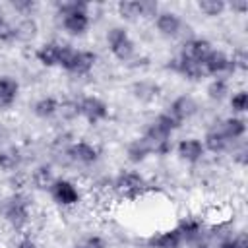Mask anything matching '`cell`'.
I'll list each match as a JSON object with an SVG mask.
<instances>
[{
    "mask_svg": "<svg viewBox=\"0 0 248 248\" xmlns=\"http://www.w3.org/2000/svg\"><path fill=\"white\" fill-rule=\"evenodd\" d=\"M56 14L60 16L64 31L72 37H81L91 27V16H89V4L87 2H78V0L58 2Z\"/></svg>",
    "mask_w": 248,
    "mask_h": 248,
    "instance_id": "cell-1",
    "label": "cell"
},
{
    "mask_svg": "<svg viewBox=\"0 0 248 248\" xmlns=\"http://www.w3.org/2000/svg\"><path fill=\"white\" fill-rule=\"evenodd\" d=\"M180 128V124L165 110V112H159L145 128V132L141 134L153 147V155H167L170 151V136Z\"/></svg>",
    "mask_w": 248,
    "mask_h": 248,
    "instance_id": "cell-2",
    "label": "cell"
},
{
    "mask_svg": "<svg viewBox=\"0 0 248 248\" xmlns=\"http://www.w3.org/2000/svg\"><path fill=\"white\" fill-rule=\"evenodd\" d=\"M0 211H2L4 221L17 232L25 231L33 217L31 200L25 192H12L10 196H6L0 205Z\"/></svg>",
    "mask_w": 248,
    "mask_h": 248,
    "instance_id": "cell-3",
    "label": "cell"
},
{
    "mask_svg": "<svg viewBox=\"0 0 248 248\" xmlns=\"http://www.w3.org/2000/svg\"><path fill=\"white\" fill-rule=\"evenodd\" d=\"M97 66V54L93 50L87 48H74L72 45L62 46V54H60V64L58 68L66 70L72 76H89L93 72V68Z\"/></svg>",
    "mask_w": 248,
    "mask_h": 248,
    "instance_id": "cell-4",
    "label": "cell"
},
{
    "mask_svg": "<svg viewBox=\"0 0 248 248\" xmlns=\"http://www.w3.org/2000/svg\"><path fill=\"white\" fill-rule=\"evenodd\" d=\"M105 41H107L108 52L118 62H128V60L134 58V54H136V43H134V39L130 37V33L124 27H120V25L110 27L107 31Z\"/></svg>",
    "mask_w": 248,
    "mask_h": 248,
    "instance_id": "cell-5",
    "label": "cell"
},
{
    "mask_svg": "<svg viewBox=\"0 0 248 248\" xmlns=\"http://www.w3.org/2000/svg\"><path fill=\"white\" fill-rule=\"evenodd\" d=\"M78 116H81L87 124L97 126L108 118V105L97 95H85L78 101Z\"/></svg>",
    "mask_w": 248,
    "mask_h": 248,
    "instance_id": "cell-6",
    "label": "cell"
},
{
    "mask_svg": "<svg viewBox=\"0 0 248 248\" xmlns=\"http://www.w3.org/2000/svg\"><path fill=\"white\" fill-rule=\"evenodd\" d=\"M48 194L52 202L60 207H76L81 202V192L78 184L70 178H56L48 188Z\"/></svg>",
    "mask_w": 248,
    "mask_h": 248,
    "instance_id": "cell-7",
    "label": "cell"
},
{
    "mask_svg": "<svg viewBox=\"0 0 248 248\" xmlns=\"http://www.w3.org/2000/svg\"><path fill=\"white\" fill-rule=\"evenodd\" d=\"M147 188V180L138 170H120L114 178V190L124 198H138Z\"/></svg>",
    "mask_w": 248,
    "mask_h": 248,
    "instance_id": "cell-8",
    "label": "cell"
},
{
    "mask_svg": "<svg viewBox=\"0 0 248 248\" xmlns=\"http://www.w3.org/2000/svg\"><path fill=\"white\" fill-rule=\"evenodd\" d=\"M66 155L72 163L76 165H83V167H91L95 165L99 159H101V149L91 143V141H85V140H78V141H72L68 147H66Z\"/></svg>",
    "mask_w": 248,
    "mask_h": 248,
    "instance_id": "cell-9",
    "label": "cell"
},
{
    "mask_svg": "<svg viewBox=\"0 0 248 248\" xmlns=\"http://www.w3.org/2000/svg\"><path fill=\"white\" fill-rule=\"evenodd\" d=\"M153 25L157 29V33L165 39H176L182 35L184 29V21L176 12L170 10H163L153 17Z\"/></svg>",
    "mask_w": 248,
    "mask_h": 248,
    "instance_id": "cell-10",
    "label": "cell"
},
{
    "mask_svg": "<svg viewBox=\"0 0 248 248\" xmlns=\"http://www.w3.org/2000/svg\"><path fill=\"white\" fill-rule=\"evenodd\" d=\"M202 68H203V74L211 78H223L225 74H232L231 56L221 48H211V52L202 62Z\"/></svg>",
    "mask_w": 248,
    "mask_h": 248,
    "instance_id": "cell-11",
    "label": "cell"
},
{
    "mask_svg": "<svg viewBox=\"0 0 248 248\" xmlns=\"http://www.w3.org/2000/svg\"><path fill=\"white\" fill-rule=\"evenodd\" d=\"M167 112L182 126L186 120H190V118L198 112V103H196V99L190 97V95H178V97H174V99L170 101Z\"/></svg>",
    "mask_w": 248,
    "mask_h": 248,
    "instance_id": "cell-12",
    "label": "cell"
},
{
    "mask_svg": "<svg viewBox=\"0 0 248 248\" xmlns=\"http://www.w3.org/2000/svg\"><path fill=\"white\" fill-rule=\"evenodd\" d=\"M211 48H213V45L207 39H203V37H190V39L184 41L180 56H184V58H188L192 62L202 64L205 60V56L211 52Z\"/></svg>",
    "mask_w": 248,
    "mask_h": 248,
    "instance_id": "cell-13",
    "label": "cell"
},
{
    "mask_svg": "<svg viewBox=\"0 0 248 248\" xmlns=\"http://www.w3.org/2000/svg\"><path fill=\"white\" fill-rule=\"evenodd\" d=\"M176 155L180 157V161L196 165V163H200L203 159L205 149H203L202 140H198V138H184V140H180L176 143Z\"/></svg>",
    "mask_w": 248,
    "mask_h": 248,
    "instance_id": "cell-14",
    "label": "cell"
},
{
    "mask_svg": "<svg viewBox=\"0 0 248 248\" xmlns=\"http://www.w3.org/2000/svg\"><path fill=\"white\" fill-rule=\"evenodd\" d=\"M169 62H170V64H169V68H170L172 72H176L178 76H182L184 79H190V81H200L202 78H205L202 64L192 62V60H188V58H184V56H180V54H178L176 58L169 60Z\"/></svg>",
    "mask_w": 248,
    "mask_h": 248,
    "instance_id": "cell-15",
    "label": "cell"
},
{
    "mask_svg": "<svg viewBox=\"0 0 248 248\" xmlns=\"http://www.w3.org/2000/svg\"><path fill=\"white\" fill-rule=\"evenodd\" d=\"M182 244H184V238H182V234L178 232L176 227L157 231L147 238L149 248H182Z\"/></svg>",
    "mask_w": 248,
    "mask_h": 248,
    "instance_id": "cell-16",
    "label": "cell"
},
{
    "mask_svg": "<svg viewBox=\"0 0 248 248\" xmlns=\"http://www.w3.org/2000/svg\"><path fill=\"white\" fill-rule=\"evenodd\" d=\"M62 46H64V43H58V41L43 43V45L35 50L37 62L43 64V66H46V68H58V64H60V54H62Z\"/></svg>",
    "mask_w": 248,
    "mask_h": 248,
    "instance_id": "cell-17",
    "label": "cell"
},
{
    "mask_svg": "<svg viewBox=\"0 0 248 248\" xmlns=\"http://www.w3.org/2000/svg\"><path fill=\"white\" fill-rule=\"evenodd\" d=\"M151 155H153V147H151V143H149L143 136L134 138V140L126 145V157H128V161H130L132 165H140V163L147 161Z\"/></svg>",
    "mask_w": 248,
    "mask_h": 248,
    "instance_id": "cell-18",
    "label": "cell"
},
{
    "mask_svg": "<svg viewBox=\"0 0 248 248\" xmlns=\"http://www.w3.org/2000/svg\"><path fill=\"white\" fill-rule=\"evenodd\" d=\"M19 95V83L12 76H0V110H8L16 105Z\"/></svg>",
    "mask_w": 248,
    "mask_h": 248,
    "instance_id": "cell-19",
    "label": "cell"
},
{
    "mask_svg": "<svg viewBox=\"0 0 248 248\" xmlns=\"http://www.w3.org/2000/svg\"><path fill=\"white\" fill-rule=\"evenodd\" d=\"M132 95L141 103H153L161 95V85L151 79H138L132 83Z\"/></svg>",
    "mask_w": 248,
    "mask_h": 248,
    "instance_id": "cell-20",
    "label": "cell"
},
{
    "mask_svg": "<svg viewBox=\"0 0 248 248\" xmlns=\"http://www.w3.org/2000/svg\"><path fill=\"white\" fill-rule=\"evenodd\" d=\"M219 130H221L223 136L232 143V141L244 138V134H246V120H244L242 116H236V114L227 116L225 120H221Z\"/></svg>",
    "mask_w": 248,
    "mask_h": 248,
    "instance_id": "cell-21",
    "label": "cell"
},
{
    "mask_svg": "<svg viewBox=\"0 0 248 248\" xmlns=\"http://www.w3.org/2000/svg\"><path fill=\"white\" fill-rule=\"evenodd\" d=\"M202 143H203V149L209 151V153H223V151H227L231 147V141L223 136V132L219 130V126L209 128L205 132Z\"/></svg>",
    "mask_w": 248,
    "mask_h": 248,
    "instance_id": "cell-22",
    "label": "cell"
},
{
    "mask_svg": "<svg viewBox=\"0 0 248 248\" xmlns=\"http://www.w3.org/2000/svg\"><path fill=\"white\" fill-rule=\"evenodd\" d=\"M33 114L41 120H50L54 118L56 114H60V101L56 97H50V95H45L41 99L35 101L33 105Z\"/></svg>",
    "mask_w": 248,
    "mask_h": 248,
    "instance_id": "cell-23",
    "label": "cell"
},
{
    "mask_svg": "<svg viewBox=\"0 0 248 248\" xmlns=\"http://www.w3.org/2000/svg\"><path fill=\"white\" fill-rule=\"evenodd\" d=\"M176 229H178V232L182 234L184 242H196V240L202 236L203 225H202V221H200L198 217H182V219L178 221Z\"/></svg>",
    "mask_w": 248,
    "mask_h": 248,
    "instance_id": "cell-24",
    "label": "cell"
},
{
    "mask_svg": "<svg viewBox=\"0 0 248 248\" xmlns=\"http://www.w3.org/2000/svg\"><path fill=\"white\" fill-rule=\"evenodd\" d=\"M54 180H56V176H54L50 165H37L31 170V184L37 190H48Z\"/></svg>",
    "mask_w": 248,
    "mask_h": 248,
    "instance_id": "cell-25",
    "label": "cell"
},
{
    "mask_svg": "<svg viewBox=\"0 0 248 248\" xmlns=\"http://www.w3.org/2000/svg\"><path fill=\"white\" fill-rule=\"evenodd\" d=\"M116 12L126 21H136L143 17V0H120L116 4Z\"/></svg>",
    "mask_w": 248,
    "mask_h": 248,
    "instance_id": "cell-26",
    "label": "cell"
},
{
    "mask_svg": "<svg viewBox=\"0 0 248 248\" xmlns=\"http://www.w3.org/2000/svg\"><path fill=\"white\" fill-rule=\"evenodd\" d=\"M229 81L225 79V78H211V81L207 83V87H205V95H207V99H211V101H223V99H227L229 97Z\"/></svg>",
    "mask_w": 248,
    "mask_h": 248,
    "instance_id": "cell-27",
    "label": "cell"
},
{
    "mask_svg": "<svg viewBox=\"0 0 248 248\" xmlns=\"http://www.w3.org/2000/svg\"><path fill=\"white\" fill-rule=\"evenodd\" d=\"M19 165H21V155L17 149H14V147L0 149V170L14 172L19 169Z\"/></svg>",
    "mask_w": 248,
    "mask_h": 248,
    "instance_id": "cell-28",
    "label": "cell"
},
{
    "mask_svg": "<svg viewBox=\"0 0 248 248\" xmlns=\"http://www.w3.org/2000/svg\"><path fill=\"white\" fill-rule=\"evenodd\" d=\"M198 10L207 17H219V16L225 14L227 2L225 0H200L198 2Z\"/></svg>",
    "mask_w": 248,
    "mask_h": 248,
    "instance_id": "cell-29",
    "label": "cell"
},
{
    "mask_svg": "<svg viewBox=\"0 0 248 248\" xmlns=\"http://www.w3.org/2000/svg\"><path fill=\"white\" fill-rule=\"evenodd\" d=\"M229 105H231L234 114H244L248 110V91L246 89H238V91L231 93L229 95Z\"/></svg>",
    "mask_w": 248,
    "mask_h": 248,
    "instance_id": "cell-30",
    "label": "cell"
},
{
    "mask_svg": "<svg viewBox=\"0 0 248 248\" xmlns=\"http://www.w3.org/2000/svg\"><path fill=\"white\" fill-rule=\"evenodd\" d=\"M17 41L16 23H12L4 12H0V43H14Z\"/></svg>",
    "mask_w": 248,
    "mask_h": 248,
    "instance_id": "cell-31",
    "label": "cell"
},
{
    "mask_svg": "<svg viewBox=\"0 0 248 248\" xmlns=\"http://www.w3.org/2000/svg\"><path fill=\"white\" fill-rule=\"evenodd\" d=\"M16 31H17V41L23 39V41H29L35 37L37 33V23L31 19V17H25L23 21L16 23Z\"/></svg>",
    "mask_w": 248,
    "mask_h": 248,
    "instance_id": "cell-32",
    "label": "cell"
},
{
    "mask_svg": "<svg viewBox=\"0 0 248 248\" xmlns=\"http://www.w3.org/2000/svg\"><path fill=\"white\" fill-rule=\"evenodd\" d=\"M231 66H232V72H246L248 70V52L244 48H236L231 54Z\"/></svg>",
    "mask_w": 248,
    "mask_h": 248,
    "instance_id": "cell-33",
    "label": "cell"
},
{
    "mask_svg": "<svg viewBox=\"0 0 248 248\" xmlns=\"http://www.w3.org/2000/svg\"><path fill=\"white\" fill-rule=\"evenodd\" d=\"M74 248H107V240L101 234H87L74 244Z\"/></svg>",
    "mask_w": 248,
    "mask_h": 248,
    "instance_id": "cell-34",
    "label": "cell"
},
{
    "mask_svg": "<svg viewBox=\"0 0 248 248\" xmlns=\"http://www.w3.org/2000/svg\"><path fill=\"white\" fill-rule=\"evenodd\" d=\"M10 8L16 10V14H19V16H27L35 8V2H31V0H14V2H10Z\"/></svg>",
    "mask_w": 248,
    "mask_h": 248,
    "instance_id": "cell-35",
    "label": "cell"
},
{
    "mask_svg": "<svg viewBox=\"0 0 248 248\" xmlns=\"http://www.w3.org/2000/svg\"><path fill=\"white\" fill-rule=\"evenodd\" d=\"M227 10H232L234 14H246L248 12V2L246 0H232L231 4H227Z\"/></svg>",
    "mask_w": 248,
    "mask_h": 248,
    "instance_id": "cell-36",
    "label": "cell"
},
{
    "mask_svg": "<svg viewBox=\"0 0 248 248\" xmlns=\"http://www.w3.org/2000/svg\"><path fill=\"white\" fill-rule=\"evenodd\" d=\"M232 244H234V248H248V234L244 231H238L232 236Z\"/></svg>",
    "mask_w": 248,
    "mask_h": 248,
    "instance_id": "cell-37",
    "label": "cell"
},
{
    "mask_svg": "<svg viewBox=\"0 0 248 248\" xmlns=\"http://www.w3.org/2000/svg\"><path fill=\"white\" fill-rule=\"evenodd\" d=\"M16 248H39V244L31 238V236H21L16 244Z\"/></svg>",
    "mask_w": 248,
    "mask_h": 248,
    "instance_id": "cell-38",
    "label": "cell"
},
{
    "mask_svg": "<svg viewBox=\"0 0 248 248\" xmlns=\"http://www.w3.org/2000/svg\"><path fill=\"white\" fill-rule=\"evenodd\" d=\"M232 159H234L236 163H240V165L244 167V165H246V147L242 145V147H240V149L236 151V155H232Z\"/></svg>",
    "mask_w": 248,
    "mask_h": 248,
    "instance_id": "cell-39",
    "label": "cell"
},
{
    "mask_svg": "<svg viewBox=\"0 0 248 248\" xmlns=\"http://www.w3.org/2000/svg\"><path fill=\"white\" fill-rule=\"evenodd\" d=\"M217 248H234V244H232V236L223 238V240L219 242V246H217Z\"/></svg>",
    "mask_w": 248,
    "mask_h": 248,
    "instance_id": "cell-40",
    "label": "cell"
}]
</instances>
